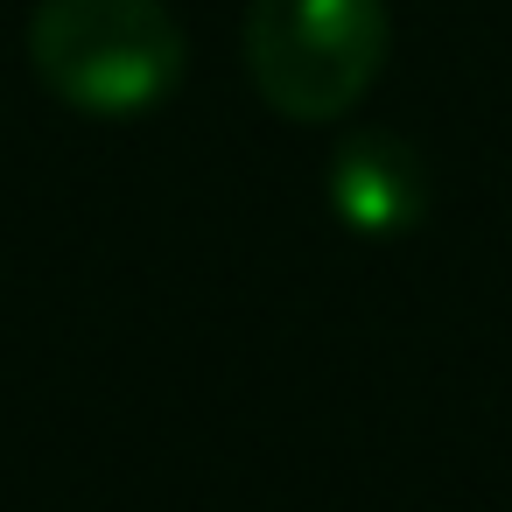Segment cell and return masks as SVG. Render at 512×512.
<instances>
[{
  "mask_svg": "<svg viewBox=\"0 0 512 512\" xmlns=\"http://www.w3.org/2000/svg\"><path fill=\"white\" fill-rule=\"evenodd\" d=\"M183 22L169 0H36L29 71L85 120H141L183 85Z\"/></svg>",
  "mask_w": 512,
  "mask_h": 512,
  "instance_id": "obj_1",
  "label": "cell"
},
{
  "mask_svg": "<svg viewBox=\"0 0 512 512\" xmlns=\"http://www.w3.org/2000/svg\"><path fill=\"white\" fill-rule=\"evenodd\" d=\"M393 57L386 0H246V78L302 127L344 120Z\"/></svg>",
  "mask_w": 512,
  "mask_h": 512,
  "instance_id": "obj_2",
  "label": "cell"
},
{
  "mask_svg": "<svg viewBox=\"0 0 512 512\" xmlns=\"http://www.w3.org/2000/svg\"><path fill=\"white\" fill-rule=\"evenodd\" d=\"M323 197H330L337 225H351L358 239H393L428 218V162L400 134H379V127L344 134V148L330 155Z\"/></svg>",
  "mask_w": 512,
  "mask_h": 512,
  "instance_id": "obj_3",
  "label": "cell"
}]
</instances>
